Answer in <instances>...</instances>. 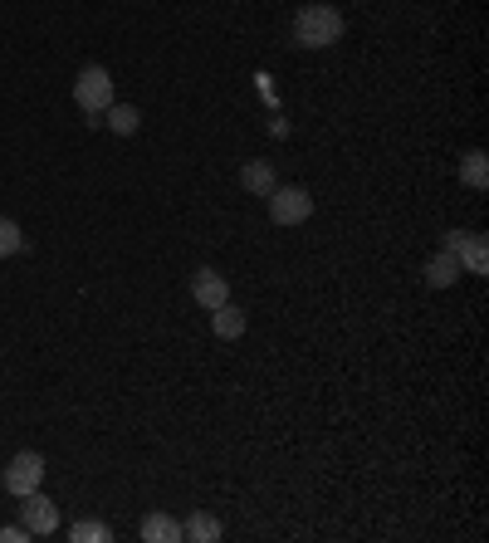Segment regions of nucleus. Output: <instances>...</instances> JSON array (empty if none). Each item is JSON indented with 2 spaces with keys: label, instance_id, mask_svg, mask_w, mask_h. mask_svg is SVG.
I'll use <instances>...</instances> for the list:
<instances>
[{
  "label": "nucleus",
  "instance_id": "obj_1",
  "mask_svg": "<svg viewBox=\"0 0 489 543\" xmlns=\"http://www.w3.org/2000/svg\"><path fill=\"white\" fill-rule=\"evenodd\" d=\"M343 40V15L333 5H304L294 15V45L304 49H328Z\"/></svg>",
  "mask_w": 489,
  "mask_h": 543
},
{
  "label": "nucleus",
  "instance_id": "obj_2",
  "mask_svg": "<svg viewBox=\"0 0 489 543\" xmlns=\"http://www.w3.org/2000/svg\"><path fill=\"white\" fill-rule=\"evenodd\" d=\"M313 216V196L304 186H274L269 191V221L274 226H304Z\"/></svg>",
  "mask_w": 489,
  "mask_h": 543
},
{
  "label": "nucleus",
  "instance_id": "obj_3",
  "mask_svg": "<svg viewBox=\"0 0 489 543\" xmlns=\"http://www.w3.org/2000/svg\"><path fill=\"white\" fill-rule=\"evenodd\" d=\"M74 103H79L84 113H103V108L113 103V79H108L103 64H89V69L74 79Z\"/></svg>",
  "mask_w": 489,
  "mask_h": 543
},
{
  "label": "nucleus",
  "instance_id": "obj_4",
  "mask_svg": "<svg viewBox=\"0 0 489 543\" xmlns=\"http://www.w3.org/2000/svg\"><path fill=\"white\" fill-rule=\"evenodd\" d=\"M445 250L465 265V274L489 270V240L480 235V230H450V235H445Z\"/></svg>",
  "mask_w": 489,
  "mask_h": 543
},
{
  "label": "nucleus",
  "instance_id": "obj_5",
  "mask_svg": "<svg viewBox=\"0 0 489 543\" xmlns=\"http://www.w3.org/2000/svg\"><path fill=\"white\" fill-rule=\"evenodd\" d=\"M40 480H45V455L40 451H20L10 465H5V490L15 499H25L30 490H40Z\"/></svg>",
  "mask_w": 489,
  "mask_h": 543
},
{
  "label": "nucleus",
  "instance_id": "obj_6",
  "mask_svg": "<svg viewBox=\"0 0 489 543\" xmlns=\"http://www.w3.org/2000/svg\"><path fill=\"white\" fill-rule=\"evenodd\" d=\"M20 524L30 529V539H45V534L59 529V504L49 495H40V490H30V495L20 499Z\"/></svg>",
  "mask_w": 489,
  "mask_h": 543
},
{
  "label": "nucleus",
  "instance_id": "obj_7",
  "mask_svg": "<svg viewBox=\"0 0 489 543\" xmlns=\"http://www.w3.org/2000/svg\"><path fill=\"white\" fill-rule=\"evenodd\" d=\"M191 294H196V304L201 309H221V304H230V284H225L221 270H196V279H191Z\"/></svg>",
  "mask_w": 489,
  "mask_h": 543
},
{
  "label": "nucleus",
  "instance_id": "obj_8",
  "mask_svg": "<svg viewBox=\"0 0 489 543\" xmlns=\"http://www.w3.org/2000/svg\"><path fill=\"white\" fill-rule=\"evenodd\" d=\"M421 274H426V284H431V289H450V284L465 274V265H460L450 250H441L436 260H426V270H421Z\"/></svg>",
  "mask_w": 489,
  "mask_h": 543
},
{
  "label": "nucleus",
  "instance_id": "obj_9",
  "mask_svg": "<svg viewBox=\"0 0 489 543\" xmlns=\"http://www.w3.org/2000/svg\"><path fill=\"white\" fill-rule=\"evenodd\" d=\"M142 539L147 543H181V524L172 514H147V519H142Z\"/></svg>",
  "mask_w": 489,
  "mask_h": 543
},
{
  "label": "nucleus",
  "instance_id": "obj_10",
  "mask_svg": "<svg viewBox=\"0 0 489 543\" xmlns=\"http://www.w3.org/2000/svg\"><path fill=\"white\" fill-rule=\"evenodd\" d=\"M103 113H108V133H118V137H133L142 128V113H137L133 103H108Z\"/></svg>",
  "mask_w": 489,
  "mask_h": 543
},
{
  "label": "nucleus",
  "instance_id": "obj_11",
  "mask_svg": "<svg viewBox=\"0 0 489 543\" xmlns=\"http://www.w3.org/2000/svg\"><path fill=\"white\" fill-rule=\"evenodd\" d=\"M225 529H221V519H211V514H191L186 524H181V539H191V543H216Z\"/></svg>",
  "mask_w": 489,
  "mask_h": 543
},
{
  "label": "nucleus",
  "instance_id": "obj_12",
  "mask_svg": "<svg viewBox=\"0 0 489 543\" xmlns=\"http://www.w3.org/2000/svg\"><path fill=\"white\" fill-rule=\"evenodd\" d=\"M240 181H245V191H255V196H269V191L279 186V177H274V167H269V162H245Z\"/></svg>",
  "mask_w": 489,
  "mask_h": 543
},
{
  "label": "nucleus",
  "instance_id": "obj_13",
  "mask_svg": "<svg viewBox=\"0 0 489 543\" xmlns=\"http://www.w3.org/2000/svg\"><path fill=\"white\" fill-rule=\"evenodd\" d=\"M211 328H216V338H240L245 333V314L235 304H221V309H211Z\"/></svg>",
  "mask_w": 489,
  "mask_h": 543
},
{
  "label": "nucleus",
  "instance_id": "obj_14",
  "mask_svg": "<svg viewBox=\"0 0 489 543\" xmlns=\"http://www.w3.org/2000/svg\"><path fill=\"white\" fill-rule=\"evenodd\" d=\"M460 181H465L470 191H485V186H489V162H485V152H465V162H460Z\"/></svg>",
  "mask_w": 489,
  "mask_h": 543
},
{
  "label": "nucleus",
  "instance_id": "obj_15",
  "mask_svg": "<svg viewBox=\"0 0 489 543\" xmlns=\"http://www.w3.org/2000/svg\"><path fill=\"white\" fill-rule=\"evenodd\" d=\"M20 250H25V230L0 216V260H10V255H20Z\"/></svg>",
  "mask_w": 489,
  "mask_h": 543
},
{
  "label": "nucleus",
  "instance_id": "obj_16",
  "mask_svg": "<svg viewBox=\"0 0 489 543\" xmlns=\"http://www.w3.org/2000/svg\"><path fill=\"white\" fill-rule=\"evenodd\" d=\"M69 539H74V543H108V539H113V529H108V524H93V519H84V524H69Z\"/></svg>",
  "mask_w": 489,
  "mask_h": 543
},
{
  "label": "nucleus",
  "instance_id": "obj_17",
  "mask_svg": "<svg viewBox=\"0 0 489 543\" xmlns=\"http://www.w3.org/2000/svg\"><path fill=\"white\" fill-rule=\"evenodd\" d=\"M30 539V529L25 524H10V529H0V543H25Z\"/></svg>",
  "mask_w": 489,
  "mask_h": 543
}]
</instances>
